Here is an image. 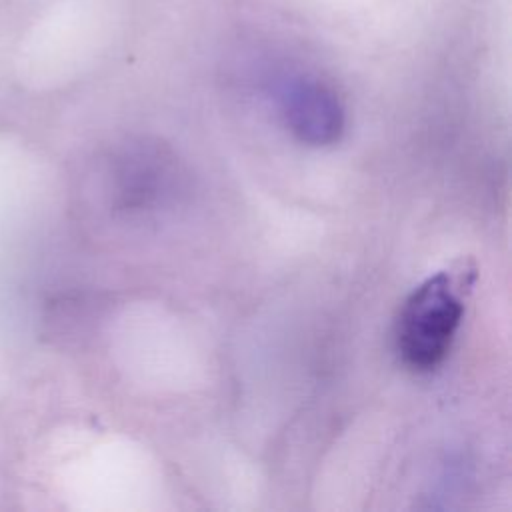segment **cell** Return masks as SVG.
Listing matches in <instances>:
<instances>
[{"mask_svg":"<svg viewBox=\"0 0 512 512\" xmlns=\"http://www.w3.org/2000/svg\"><path fill=\"white\" fill-rule=\"evenodd\" d=\"M464 304L448 272L418 284L398 316L396 346L406 366L430 372L448 356L460 328Z\"/></svg>","mask_w":512,"mask_h":512,"instance_id":"1","label":"cell"},{"mask_svg":"<svg viewBox=\"0 0 512 512\" xmlns=\"http://www.w3.org/2000/svg\"><path fill=\"white\" fill-rule=\"evenodd\" d=\"M280 110L290 132L310 146L336 142L344 128V112L336 94L314 80L288 82L280 92Z\"/></svg>","mask_w":512,"mask_h":512,"instance_id":"2","label":"cell"}]
</instances>
